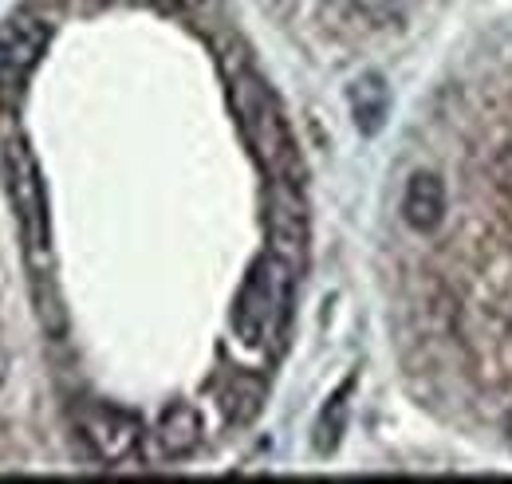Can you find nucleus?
I'll use <instances>...</instances> for the list:
<instances>
[{"label":"nucleus","instance_id":"nucleus-1","mask_svg":"<svg viewBox=\"0 0 512 484\" xmlns=\"http://www.w3.org/2000/svg\"><path fill=\"white\" fill-rule=\"evenodd\" d=\"M284 307H288V268H284V260L264 256V260H256V268L249 272V284L237 300V315H233L237 335L253 347L264 343L280 327Z\"/></svg>","mask_w":512,"mask_h":484},{"label":"nucleus","instance_id":"nucleus-2","mask_svg":"<svg viewBox=\"0 0 512 484\" xmlns=\"http://www.w3.org/2000/svg\"><path fill=\"white\" fill-rule=\"evenodd\" d=\"M237 111L245 122V134L256 146L260 162L280 170V166H292V142H288V130L276 115V103L272 95L264 91V83L256 75H241L237 79Z\"/></svg>","mask_w":512,"mask_h":484},{"label":"nucleus","instance_id":"nucleus-3","mask_svg":"<svg viewBox=\"0 0 512 484\" xmlns=\"http://www.w3.org/2000/svg\"><path fill=\"white\" fill-rule=\"evenodd\" d=\"M8 178H12V201H16V213H20V229H24V241L28 252L40 256L48 248V213H44V182L36 174V162L32 154L16 142L8 146Z\"/></svg>","mask_w":512,"mask_h":484},{"label":"nucleus","instance_id":"nucleus-4","mask_svg":"<svg viewBox=\"0 0 512 484\" xmlns=\"http://www.w3.org/2000/svg\"><path fill=\"white\" fill-rule=\"evenodd\" d=\"M48 20L36 16V12H16L4 28H0V83L4 87H16L48 48Z\"/></svg>","mask_w":512,"mask_h":484},{"label":"nucleus","instance_id":"nucleus-5","mask_svg":"<svg viewBox=\"0 0 512 484\" xmlns=\"http://www.w3.org/2000/svg\"><path fill=\"white\" fill-rule=\"evenodd\" d=\"M83 437L103 461H123L138 445V422L115 406H91L83 414Z\"/></svg>","mask_w":512,"mask_h":484},{"label":"nucleus","instance_id":"nucleus-6","mask_svg":"<svg viewBox=\"0 0 512 484\" xmlns=\"http://www.w3.org/2000/svg\"><path fill=\"white\" fill-rule=\"evenodd\" d=\"M446 213V185L434 174H414L402 193V221L418 233H430Z\"/></svg>","mask_w":512,"mask_h":484},{"label":"nucleus","instance_id":"nucleus-7","mask_svg":"<svg viewBox=\"0 0 512 484\" xmlns=\"http://www.w3.org/2000/svg\"><path fill=\"white\" fill-rule=\"evenodd\" d=\"M347 103H351V119L363 134H375L383 130L386 111H390V91L379 75H363L355 79V87L347 91Z\"/></svg>","mask_w":512,"mask_h":484},{"label":"nucleus","instance_id":"nucleus-8","mask_svg":"<svg viewBox=\"0 0 512 484\" xmlns=\"http://www.w3.org/2000/svg\"><path fill=\"white\" fill-rule=\"evenodd\" d=\"M197 441H201V418H197V410L186 406V402L170 406L162 414V422H158V445H162V453L186 457V453L197 449Z\"/></svg>","mask_w":512,"mask_h":484},{"label":"nucleus","instance_id":"nucleus-9","mask_svg":"<svg viewBox=\"0 0 512 484\" xmlns=\"http://www.w3.org/2000/svg\"><path fill=\"white\" fill-rule=\"evenodd\" d=\"M272 237H276V248L284 256H296L304 244V217H300V205L288 189H280L272 197Z\"/></svg>","mask_w":512,"mask_h":484},{"label":"nucleus","instance_id":"nucleus-10","mask_svg":"<svg viewBox=\"0 0 512 484\" xmlns=\"http://www.w3.org/2000/svg\"><path fill=\"white\" fill-rule=\"evenodd\" d=\"M367 20H394L410 8V0H351Z\"/></svg>","mask_w":512,"mask_h":484},{"label":"nucleus","instance_id":"nucleus-11","mask_svg":"<svg viewBox=\"0 0 512 484\" xmlns=\"http://www.w3.org/2000/svg\"><path fill=\"white\" fill-rule=\"evenodd\" d=\"M505 433H509V441H512V410H509V418H505Z\"/></svg>","mask_w":512,"mask_h":484},{"label":"nucleus","instance_id":"nucleus-12","mask_svg":"<svg viewBox=\"0 0 512 484\" xmlns=\"http://www.w3.org/2000/svg\"><path fill=\"white\" fill-rule=\"evenodd\" d=\"M4 366L8 363H4V355H0V382H4Z\"/></svg>","mask_w":512,"mask_h":484},{"label":"nucleus","instance_id":"nucleus-13","mask_svg":"<svg viewBox=\"0 0 512 484\" xmlns=\"http://www.w3.org/2000/svg\"><path fill=\"white\" fill-rule=\"evenodd\" d=\"M174 4H201V0H174Z\"/></svg>","mask_w":512,"mask_h":484}]
</instances>
